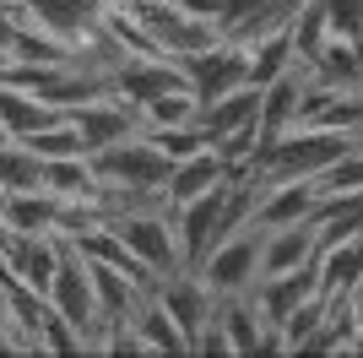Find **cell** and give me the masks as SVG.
<instances>
[{
    "label": "cell",
    "mask_w": 363,
    "mask_h": 358,
    "mask_svg": "<svg viewBox=\"0 0 363 358\" xmlns=\"http://www.w3.org/2000/svg\"><path fill=\"white\" fill-rule=\"evenodd\" d=\"M125 6H130V16L147 28L152 44L163 49V55H174V60H184V55H196V49L223 38V28H217L212 16H201L190 0H125Z\"/></svg>",
    "instance_id": "1"
},
{
    "label": "cell",
    "mask_w": 363,
    "mask_h": 358,
    "mask_svg": "<svg viewBox=\"0 0 363 358\" xmlns=\"http://www.w3.org/2000/svg\"><path fill=\"white\" fill-rule=\"evenodd\" d=\"M49 304H55V315L82 337V353H98V342H104V320H98V298H92L87 255L76 250V244L65 250L60 271H55V283H49Z\"/></svg>",
    "instance_id": "2"
},
{
    "label": "cell",
    "mask_w": 363,
    "mask_h": 358,
    "mask_svg": "<svg viewBox=\"0 0 363 358\" xmlns=\"http://www.w3.org/2000/svg\"><path fill=\"white\" fill-rule=\"evenodd\" d=\"M87 158H92L98 185H125V190H163L168 168H174V158L152 147L147 131L130 136V141H114V147H104V152H87Z\"/></svg>",
    "instance_id": "3"
},
{
    "label": "cell",
    "mask_w": 363,
    "mask_h": 358,
    "mask_svg": "<svg viewBox=\"0 0 363 358\" xmlns=\"http://www.w3.org/2000/svg\"><path fill=\"white\" fill-rule=\"evenodd\" d=\"M114 234L125 239V250L136 255L152 277H168V271L184 266L179 250V228H174V212L168 207H147V212H125L114 217Z\"/></svg>",
    "instance_id": "4"
},
{
    "label": "cell",
    "mask_w": 363,
    "mask_h": 358,
    "mask_svg": "<svg viewBox=\"0 0 363 358\" xmlns=\"http://www.w3.org/2000/svg\"><path fill=\"white\" fill-rule=\"evenodd\" d=\"M196 271L206 277V288L217 298L255 293V283H260V228H233L228 239H217L212 250L196 261Z\"/></svg>",
    "instance_id": "5"
},
{
    "label": "cell",
    "mask_w": 363,
    "mask_h": 358,
    "mask_svg": "<svg viewBox=\"0 0 363 358\" xmlns=\"http://www.w3.org/2000/svg\"><path fill=\"white\" fill-rule=\"evenodd\" d=\"M184 82H190V92H196L201 104H212V98H223V92L244 87L250 82V44H239V38H217V44L196 49V55L179 60Z\"/></svg>",
    "instance_id": "6"
},
{
    "label": "cell",
    "mask_w": 363,
    "mask_h": 358,
    "mask_svg": "<svg viewBox=\"0 0 363 358\" xmlns=\"http://www.w3.org/2000/svg\"><path fill=\"white\" fill-rule=\"evenodd\" d=\"M104 87L114 92V98H125V104H147V98H157V92H174V87H190L179 71V60L174 55H120L114 65H108Z\"/></svg>",
    "instance_id": "7"
},
{
    "label": "cell",
    "mask_w": 363,
    "mask_h": 358,
    "mask_svg": "<svg viewBox=\"0 0 363 358\" xmlns=\"http://www.w3.org/2000/svg\"><path fill=\"white\" fill-rule=\"evenodd\" d=\"M71 125L82 131V147L87 152H104V147H114V141L141 136V109L114 98V92H98V98H87L82 109H71Z\"/></svg>",
    "instance_id": "8"
},
{
    "label": "cell",
    "mask_w": 363,
    "mask_h": 358,
    "mask_svg": "<svg viewBox=\"0 0 363 358\" xmlns=\"http://www.w3.org/2000/svg\"><path fill=\"white\" fill-rule=\"evenodd\" d=\"M152 298L174 315V326H179L184 337H196L217 310V293L206 288V277H201L196 266H179V271H168V277H157V283H152Z\"/></svg>",
    "instance_id": "9"
},
{
    "label": "cell",
    "mask_w": 363,
    "mask_h": 358,
    "mask_svg": "<svg viewBox=\"0 0 363 358\" xmlns=\"http://www.w3.org/2000/svg\"><path fill=\"white\" fill-rule=\"evenodd\" d=\"M16 6H22V16L38 22L49 38H60L65 49H76V44H87L92 33L104 28L108 0H16Z\"/></svg>",
    "instance_id": "10"
},
{
    "label": "cell",
    "mask_w": 363,
    "mask_h": 358,
    "mask_svg": "<svg viewBox=\"0 0 363 358\" xmlns=\"http://www.w3.org/2000/svg\"><path fill=\"white\" fill-rule=\"evenodd\" d=\"M315 212H320L315 179H260L250 228L266 234V228H288V223H315Z\"/></svg>",
    "instance_id": "11"
},
{
    "label": "cell",
    "mask_w": 363,
    "mask_h": 358,
    "mask_svg": "<svg viewBox=\"0 0 363 358\" xmlns=\"http://www.w3.org/2000/svg\"><path fill=\"white\" fill-rule=\"evenodd\" d=\"M65 250H71V239H65V234H11V244H6V266H11L16 283L49 293V283H55Z\"/></svg>",
    "instance_id": "12"
},
{
    "label": "cell",
    "mask_w": 363,
    "mask_h": 358,
    "mask_svg": "<svg viewBox=\"0 0 363 358\" xmlns=\"http://www.w3.org/2000/svg\"><path fill=\"white\" fill-rule=\"evenodd\" d=\"M228 174H233V168L223 163V152H217V147H201V152H190V158H179V163L168 168L163 195H168V207H184V201H196V195L228 185Z\"/></svg>",
    "instance_id": "13"
},
{
    "label": "cell",
    "mask_w": 363,
    "mask_h": 358,
    "mask_svg": "<svg viewBox=\"0 0 363 358\" xmlns=\"http://www.w3.org/2000/svg\"><path fill=\"white\" fill-rule=\"evenodd\" d=\"M298 104H303V65H293V71H282L277 82H266V87H260V109H255L260 147H266V141H277L288 125H298Z\"/></svg>",
    "instance_id": "14"
},
{
    "label": "cell",
    "mask_w": 363,
    "mask_h": 358,
    "mask_svg": "<svg viewBox=\"0 0 363 358\" xmlns=\"http://www.w3.org/2000/svg\"><path fill=\"white\" fill-rule=\"evenodd\" d=\"M315 293H320L315 261L298 266V271H277V277H260V283H255V304H260V315H266V326H272V331L298 310L303 298H315Z\"/></svg>",
    "instance_id": "15"
},
{
    "label": "cell",
    "mask_w": 363,
    "mask_h": 358,
    "mask_svg": "<svg viewBox=\"0 0 363 358\" xmlns=\"http://www.w3.org/2000/svg\"><path fill=\"white\" fill-rule=\"evenodd\" d=\"M298 65L315 87H363V44H352V38H325Z\"/></svg>",
    "instance_id": "16"
},
{
    "label": "cell",
    "mask_w": 363,
    "mask_h": 358,
    "mask_svg": "<svg viewBox=\"0 0 363 358\" xmlns=\"http://www.w3.org/2000/svg\"><path fill=\"white\" fill-rule=\"evenodd\" d=\"M315 283L325 298H352V288L363 283V234L315 250Z\"/></svg>",
    "instance_id": "17"
},
{
    "label": "cell",
    "mask_w": 363,
    "mask_h": 358,
    "mask_svg": "<svg viewBox=\"0 0 363 358\" xmlns=\"http://www.w3.org/2000/svg\"><path fill=\"white\" fill-rule=\"evenodd\" d=\"M320 250L315 223H288V228H266L260 234V277H277V271H298L309 266Z\"/></svg>",
    "instance_id": "18"
},
{
    "label": "cell",
    "mask_w": 363,
    "mask_h": 358,
    "mask_svg": "<svg viewBox=\"0 0 363 358\" xmlns=\"http://www.w3.org/2000/svg\"><path fill=\"white\" fill-rule=\"evenodd\" d=\"M55 119H65V109L44 104V98L11 87V82H0V131L11 136V141H28L33 131H44V125H55Z\"/></svg>",
    "instance_id": "19"
},
{
    "label": "cell",
    "mask_w": 363,
    "mask_h": 358,
    "mask_svg": "<svg viewBox=\"0 0 363 358\" xmlns=\"http://www.w3.org/2000/svg\"><path fill=\"white\" fill-rule=\"evenodd\" d=\"M0 201H6V228L11 234H60V195L22 190V195H0Z\"/></svg>",
    "instance_id": "20"
},
{
    "label": "cell",
    "mask_w": 363,
    "mask_h": 358,
    "mask_svg": "<svg viewBox=\"0 0 363 358\" xmlns=\"http://www.w3.org/2000/svg\"><path fill=\"white\" fill-rule=\"evenodd\" d=\"M255 109H260V87L255 82H244V87H233V92H223V98H212V104H201V131L212 136H228V131H239V125H250L255 119Z\"/></svg>",
    "instance_id": "21"
},
{
    "label": "cell",
    "mask_w": 363,
    "mask_h": 358,
    "mask_svg": "<svg viewBox=\"0 0 363 358\" xmlns=\"http://www.w3.org/2000/svg\"><path fill=\"white\" fill-rule=\"evenodd\" d=\"M130 326H136V342L141 353H190V337H184L179 326H174V315L157 304V298H141V310L130 315Z\"/></svg>",
    "instance_id": "22"
},
{
    "label": "cell",
    "mask_w": 363,
    "mask_h": 358,
    "mask_svg": "<svg viewBox=\"0 0 363 358\" xmlns=\"http://www.w3.org/2000/svg\"><path fill=\"white\" fill-rule=\"evenodd\" d=\"M293 65H298V44H293V28H272V33H260L255 44H250V82H255V87L277 82V76L293 71Z\"/></svg>",
    "instance_id": "23"
},
{
    "label": "cell",
    "mask_w": 363,
    "mask_h": 358,
    "mask_svg": "<svg viewBox=\"0 0 363 358\" xmlns=\"http://www.w3.org/2000/svg\"><path fill=\"white\" fill-rule=\"evenodd\" d=\"M44 190L60 195V201H92V190H98L92 158H87V152H71V158H44Z\"/></svg>",
    "instance_id": "24"
},
{
    "label": "cell",
    "mask_w": 363,
    "mask_h": 358,
    "mask_svg": "<svg viewBox=\"0 0 363 358\" xmlns=\"http://www.w3.org/2000/svg\"><path fill=\"white\" fill-rule=\"evenodd\" d=\"M22 190H44V158L28 141L0 136V195H22Z\"/></svg>",
    "instance_id": "25"
},
{
    "label": "cell",
    "mask_w": 363,
    "mask_h": 358,
    "mask_svg": "<svg viewBox=\"0 0 363 358\" xmlns=\"http://www.w3.org/2000/svg\"><path fill=\"white\" fill-rule=\"evenodd\" d=\"M201 114V98L190 87H174V92H157L141 104V131H163V125H190Z\"/></svg>",
    "instance_id": "26"
},
{
    "label": "cell",
    "mask_w": 363,
    "mask_h": 358,
    "mask_svg": "<svg viewBox=\"0 0 363 358\" xmlns=\"http://www.w3.org/2000/svg\"><path fill=\"white\" fill-rule=\"evenodd\" d=\"M315 190H320V201H342V195H363V141L352 152H342L325 174L315 179Z\"/></svg>",
    "instance_id": "27"
},
{
    "label": "cell",
    "mask_w": 363,
    "mask_h": 358,
    "mask_svg": "<svg viewBox=\"0 0 363 358\" xmlns=\"http://www.w3.org/2000/svg\"><path fill=\"white\" fill-rule=\"evenodd\" d=\"M147 136H152V147L168 152L174 163L190 158V152H201V147H212V136L201 131V119H190V125H163V131H147Z\"/></svg>",
    "instance_id": "28"
},
{
    "label": "cell",
    "mask_w": 363,
    "mask_h": 358,
    "mask_svg": "<svg viewBox=\"0 0 363 358\" xmlns=\"http://www.w3.org/2000/svg\"><path fill=\"white\" fill-rule=\"evenodd\" d=\"M28 147L38 152V158H71V152H87V147H82V131L71 125V114L55 119V125H44V131H33Z\"/></svg>",
    "instance_id": "29"
},
{
    "label": "cell",
    "mask_w": 363,
    "mask_h": 358,
    "mask_svg": "<svg viewBox=\"0 0 363 358\" xmlns=\"http://www.w3.org/2000/svg\"><path fill=\"white\" fill-rule=\"evenodd\" d=\"M190 353H201V358H228V353H233V342H228V331H223L217 315L196 331V337H190Z\"/></svg>",
    "instance_id": "30"
},
{
    "label": "cell",
    "mask_w": 363,
    "mask_h": 358,
    "mask_svg": "<svg viewBox=\"0 0 363 358\" xmlns=\"http://www.w3.org/2000/svg\"><path fill=\"white\" fill-rule=\"evenodd\" d=\"M260 6H266V0H217V28H223V33H233L239 22H250V16H255Z\"/></svg>",
    "instance_id": "31"
},
{
    "label": "cell",
    "mask_w": 363,
    "mask_h": 358,
    "mask_svg": "<svg viewBox=\"0 0 363 358\" xmlns=\"http://www.w3.org/2000/svg\"><path fill=\"white\" fill-rule=\"evenodd\" d=\"M6 244H11V228H6V201H0V255H6Z\"/></svg>",
    "instance_id": "32"
},
{
    "label": "cell",
    "mask_w": 363,
    "mask_h": 358,
    "mask_svg": "<svg viewBox=\"0 0 363 358\" xmlns=\"http://www.w3.org/2000/svg\"><path fill=\"white\" fill-rule=\"evenodd\" d=\"M0 136H6V131H0Z\"/></svg>",
    "instance_id": "33"
}]
</instances>
